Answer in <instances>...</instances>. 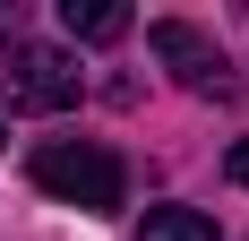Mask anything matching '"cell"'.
Segmentation results:
<instances>
[{
	"instance_id": "1",
	"label": "cell",
	"mask_w": 249,
	"mask_h": 241,
	"mask_svg": "<svg viewBox=\"0 0 249 241\" xmlns=\"http://www.w3.org/2000/svg\"><path fill=\"white\" fill-rule=\"evenodd\" d=\"M35 190L43 198H60V207H77V216H112L121 207V190H129V172H121V155L112 146H95V138H52V146H35Z\"/></svg>"
},
{
	"instance_id": "2",
	"label": "cell",
	"mask_w": 249,
	"mask_h": 241,
	"mask_svg": "<svg viewBox=\"0 0 249 241\" xmlns=\"http://www.w3.org/2000/svg\"><path fill=\"white\" fill-rule=\"evenodd\" d=\"M9 112H69L77 103V60L60 43H9Z\"/></svg>"
},
{
	"instance_id": "3",
	"label": "cell",
	"mask_w": 249,
	"mask_h": 241,
	"mask_svg": "<svg viewBox=\"0 0 249 241\" xmlns=\"http://www.w3.org/2000/svg\"><path fill=\"white\" fill-rule=\"evenodd\" d=\"M146 43H155V60H163L180 86H198V95H232V86H241V78H232V60L206 43L189 18H155V26H146Z\"/></svg>"
},
{
	"instance_id": "4",
	"label": "cell",
	"mask_w": 249,
	"mask_h": 241,
	"mask_svg": "<svg viewBox=\"0 0 249 241\" xmlns=\"http://www.w3.org/2000/svg\"><path fill=\"white\" fill-rule=\"evenodd\" d=\"M60 26H69L77 43H121V35H129V9H121V0H60Z\"/></svg>"
},
{
	"instance_id": "5",
	"label": "cell",
	"mask_w": 249,
	"mask_h": 241,
	"mask_svg": "<svg viewBox=\"0 0 249 241\" xmlns=\"http://www.w3.org/2000/svg\"><path fill=\"white\" fill-rule=\"evenodd\" d=\"M138 241H224V233H215L198 207H155V216L138 224Z\"/></svg>"
},
{
	"instance_id": "6",
	"label": "cell",
	"mask_w": 249,
	"mask_h": 241,
	"mask_svg": "<svg viewBox=\"0 0 249 241\" xmlns=\"http://www.w3.org/2000/svg\"><path fill=\"white\" fill-rule=\"evenodd\" d=\"M224 172H232V181H241V190H249V138H241V146H232V155H224Z\"/></svg>"
},
{
	"instance_id": "7",
	"label": "cell",
	"mask_w": 249,
	"mask_h": 241,
	"mask_svg": "<svg viewBox=\"0 0 249 241\" xmlns=\"http://www.w3.org/2000/svg\"><path fill=\"white\" fill-rule=\"evenodd\" d=\"M18 43V9H9V0H0V52Z\"/></svg>"
},
{
	"instance_id": "8",
	"label": "cell",
	"mask_w": 249,
	"mask_h": 241,
	"mask_svg": "<svg viewBox=\"0 0 249 241\" xmlns=\"http://www.w3.org/2000/svg\"><path fill=\"white\" fill-rule=\"evenodd\" d=\"M0 146H9V129H0Z\"/></svg>"
}]
</instances>
